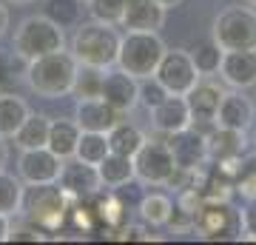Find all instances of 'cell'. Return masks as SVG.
<instances>
[{"mask_svg":"<svg viewBox=\"0 0 256 245\" xmlns=\"http://www.w3.org/2000/svg\"><path fill=\"white\" fill-rule=\"evenodd\" d=\"M77 72H80V63H77V57L72 55V49H68V52L60 49V52H52V55H46V57L28 60L23 77H26L28 89L37 91L40 97L57 100V97L72 94Z\"/></svg>","mask_w":256,"mask_h":245,"instance_id":"obj_1","label":"cell"},{"mask_svg":"<svg viewBox=\"0 0 256 245\" xmlns=\"http://www.w3.org/2000/svg\"><path fill=\"white\" fill-rule=\"evenodd\" d=\"M120 40L122 35L117 26L88 20L80 23L72 37V55L77 57L80 66H94V69H114L120 55Z\"/></svg>","mask_w":256,"mask_h":245,"instance_id":"obj_2","label":"cell"},{"mask_svg":"<svg viewBox=\"0 0 256 245\" xmlns=\"http://www.w3.org/2000/svg\"><path fill=\"white\" fill-rule=\"evenodd\" d=\"M12 49L20 60L28 63V60H37V57H46L52 52L66 49V32L48 15H32L14 29V46Z\"/></svg>","mask_w":256,"mask_h":245,"instance_id":"obj_3","label":"cell"},{"mask_svg":"<svg viewBox=\"0 0 256 245\" xmlns=\"http://www.w3.org/2000/svg\"><path fill=\"white\" fill-rule=\"evenodd\" d=\"M168 52L162 43L160 32H126L120 40V55H117V69L128 72L131 77H151L156 66Z\"/></svg>","mask_w":256,"mask_h":245,"instance_id":"obj_4","label":"cell"},{"mask_svg":"<svg viewBox=\"0 0 256 245\" xmlns=\"http://www.w3.org/2000/svg\"><path fill=\"white\" fill-rule=\"evenodd\" d=\"M214 40L225 52H256V9L230 6L214 20Z\"/></svg>","mask_w":256,"mask_h":245,"instance_id":"obj_5","label":"cell"},{"mask_svg":"<svg viewBox=\"0 0 256 245\" xmlns=\"http://www.w3.org/2000/svg\"><path fill=\"white\" fill-rule=\"evenodd\" d=\"M68 194L60 188V182H43V185H26L23 194V214L26 219L37 222L43 231H54L66 217Z\"/></svg>","mask_w":256,"mask_h":245,"instance_id":"obj_6","label":"cell"},{"mask_svg":"<svg viewBox=\"0 0 256 245\" xmlns=\"http://www.w3.org/2000/svg\"><path fill=\"white\" fill-rule=\"evenodd\" d=\"M194 228L202 239H242L245 234V222H242V211H236L228 200H202L196 208Z\"/></svg>","mask_w":256,"mask_h":245,"instance_id":"obj_7","label":"cell"},{"mask_svg":"<svg viewBox=\"0 0 256 245\" xmlns=\"http://www.w3.org/2000/svg\"><path fill=\"white\" fill-rule=\"evenodd\" d=\"M176 171V160L171 154L168 140H148L140 145V151L134 154V174L142 185H168V180Z\"/></svg>","mask_w":256,"mask_h":245,"instance_id":"obj_8","label":"cell"},{"mask_svg":"<svg viewBox=\"0 0 256 245\" xmlns=\"http://www.w3.org/2000/svg\"><path fill=\"white\" fill-rule=\"evenodd\" d=\"M154 77L165 86L168 94H182L185 97V94L196 86L200 72H196V66H194L191 55H188L185 49H174V52H165L162 55Z\"/></svg>","mask_w":256,"mask_h":245,"instance_id":"obj_9","label":"cell"},{"mask_svg":"<svg viewBox=\"0 0 256 245\" xmlns=\"http://www.w3.org/2000/svg\"><path fill=\"white\" fill-rule=\"evenodd\" d=\"M60 168H63V160L48 148V145H40V148H26L20 151L18 160V177L26 185H43V182H57L60 180Z\"/></svg>","mask_w":256,"mask_h":245,"instance_id":"obj_10","label":"cell"},{"mask_svg":"<svg viewBox=\"0 0 256 245\" xmlns=\"http://www.w3.org/2000/svg\"><path fill=\"white\" fill-rule=\"evenodd\" d=\"M168 145H171V154L176 160V168L202 171L208 163V140H205V131H200L196 126L168 134Z\"/></svg>","mask_w":256,"mask_h":245,"instance_id":"obj_11","label":"cell"},{"mask_svg":"<svg viewBox=\"0 0 256 245\" xmlns=\"http://www.w3.org/2000/svg\"><path fill=\"white\" fill-rule=\"evenodd\" d=\"M60 188L72 197V200H82V197H94L97 191L102 188L100 182V171L97 165L82 163L80 157H68L63 160V168H60Z\"/></svg>","mask_w":256,"mask_h":245,"instance_id":"obj_12","label":"cell"},{"mask_svg":"<svg viewBox=\"0 0 256 245\" xmlns=\"http://www.w3.org/2000/svg\"><path fill=\"white\" fill-rule=\"evenodd\" d=\"M100 97L108 103L111 109H117L120 114H128V111H134L140 106V100H137L140 97V80L114 66V69H108L106 77H102Z\"/></svg>","mask_w":256,"mask_h":245,"instance_id":"obj_13","label":"cell"},{"mask_svg":"<svg viewBox=\"0 0 256 245\" xmlns=\"http://www.w3.org/2000/svg\"><path fill=\"white\" fill-rule=\"evenodd\" d=\"M256 120V103L254 97L242 94L239 89L234 91H225V97L220 103V111H216V126H225V128H236V131H248L250 123Z\"/></svg>","mask_w":256,"mask_h":245,"instance_id":"obj_14","label":"cell"},{"mask_svg":"<svg viewBox=\"0 0 256 245\" xmlns=\"http://www.w3.org/2000/svg\"><path fill=\"white\" fill-rule=\"evenodd\" d=\"M151 123H154V128L162 131V134H176V131L194 126L188 100H185L182 94H168L160 106L151 109Z\"/></svg>","mask_w":256,"mask_h":245,"instance_id":"obj_15","label":"cell"},{"mask_svg":"<svg viewBox=\"0 0 256 245\" xmlns=\"http://www.w3.org/2000/svg\"><path fill=\"white\" fill-rule=\"evenodd\" d=\"M122 117H126V114H120L117 109H111L102 97L77 100V111H74V120H77V126H80L82 131H102V134H108Z\"/></svg>","mask_w":256,"mask_h":245,"instance_id":"obj_16","label":"cell"},{"mask_svg":"<svg viewBox=\"0 0 256 245\" xmlns=\"http://www.w3.org/2000/svg\"><path fill=\"white\" fill-rule=\"evenodd\" d=\"M222 97H225V89H222L220 83H210V80H205V77H200L196 86L185 94L194 123H214Z\"/></svg>","mask_w":256,"mask_h":245,"instance_id":"obj_17","label":"cell"},{"mask_svg":"<svg viewBox=\"0 0 256 245\" xmlns=\"http://www.w3.org/2000/svg\"><path fill=\"white\" fill-rule=\"evenodd\" d=\"M220 77L230 89H254L256 86V52H225Z\"/></svg>","mask_w":256,"mask_h":245,"instance_id":"obj_18","label":"cell"},{"mask_svg":"<svg viewBox=\"0 0 256 245\" xmlns=\"http://www.w3.org/2000/svg\"><path fill=\"white\" fill-rule=\"evenodd\" d=\"M205 140H208V163H230L248 151L245 131L236 128L216 126L210 134H205Z\"/></svg>","mask_w":256,"mask_h":245,"instance_id":"obj_19","label":"cell"},{"mask_svg":"<svg viewBox=\"0 0 256 245\" xmlns=\"http://www.w3.org/2000/svg\"><path fill=\"white\" fill-rule=\"evenodd\" d=\"M165 6L156 0H128L122 23L128 32H160L165 26Z\"/></svg>","mask_w":256,"mask_h":245,"instance_id":"obj_20","label":"cell"},{"mask_svg":"<svg viewBox=\"0 0 256 245\" xmlns=\"http://www.w3.org/2000/svg\"><path fill=\"white\" fill-rule=\"evenodd\" d=\"M82 128L77 126V120H52L48 126V148L54 151L60 160H68V157L77 154V143H80Z\"/></svg>","mask_w":256,"mask_h":245,"instance_id":"obj_21","label":"cell"},{"mask_svg":"<svg viewBox=\"0 0 256 245\" xmlns=\"http://www.w3.org/2000/svg\"><path fill=\"white\" fill-rule=\"evenodd\" d=\"M97 171H100L102 188H122L131 180H137V174H134V157H122V154H114V151L106 154V160L97 165Z\"/></svg>","mask_w":256,"mask_h":245,"instance_id":"obj_22","label":"cell"},{"mask_svg":"<svg viewBox=\"0 0 256 245\" xmlns=\"http://www.w3.org/2000/svg\"><path fill=\"white\" fill-rule=\"evenodd\" d=\"M220 168L230 174L234 180V188L245 197V200H256V154H242L239 160H230V163H216Z\"/></svg>","mask_w":256,"mask_h":245,"instance_id":"obj_23","label":"cell"},{"mask_svg":"<svg viewBox=\"0 0 256 245\" xmlns=\"http://www.w3.org/2000/svg\"><path fill=\"white\" fill-rule=\"evenodd\" d=\"M28 114H32V109H28V103L23 100V97L3 91V94H0V137L12 140L14 131L23 126V120H26Z\"/></svg>","mask_w":256,"mask_h":245,"instance_id":"obj_24","label":"cell"},{"mask_svg":"<svg viewBox=\"0 0 256 245\" xmlns=\"http://www.w3.org/2000/svg\"><path fill=\"white\" fill-rule=\"evenodd\" d=\"M48 126H52V117H46V114H28L26 120H23V126L14 131V145H18L20 151H26V148H40V145L48 143Z\"/></svg>","mask_w":256,"mask_h":245,"instance_id":"obj_25","label":"cell"},{"mask_svg":"<svg viewBox=\"0 0 256 245\" xmlns=\"http://www.w3.org/2000/svg\"><path fill=\"white\" fill-rule=\"evenodd\" d=\"M142 143H146V134H142L134 123H128L126 117H122L117 126L108 131V145H111V151H114V154L134 157Z\"/></svg>","mask_w":256,"mask_h":245,"instance_id":"obj_26","label":"cell"},{"mask_svg":"<svg viewBox=\"0 0 256 245\" xmlns=\"http://www.w3.org/2000/svg\"><path fill=\"white\" fill-rule=\"evenodd\" d=\"M23 194H26V182L9 174L6 168L0 171V214H20L23 211Z\"/></svg>","mask_w":256,"mask_h":245,"instance_id":"obj_27","label":"cell"},{"mask_svg":"<svg viewBox=\"0 0 256 245\" xmlns=\"http://www.w3.org/2000/svg\"><path fill=\"white\" fill-rule=\"evenodd\" d=\"M188 55H191L194 66H196V72H200V77H214V74H220L225 49H222L216 40H205V43L194 46Z\"/></svg>","mask_w":256,"mask_h":245,"instance_id":"obj_28","label":"cell"},{"mask_svg":"<svg viewBox=\"0 0 256 245\" xmlns=\"http://www.w3.org/2000/svg\"><path fill=\"white\" fill-rule=\"evenodd\" d=\"M171 208H174V200L162 194V191H151L142 197L140 202V217L146 225H168V217H171Z\"/></svg>","mask_w":256,"mask_h":245,"instance_id":"obj_29","label":"cell"},{"mask_svg":"<svg viewBox=\"0 0 256 245\" xmlns=\"http://www.w3.org/2000/svg\"><path fill=\"white\" fill-rule=\"evenodd\" d=\"M108 151H111L108 134H102V131H82L80 143H77V154H74V157H80L82 163L100 165Z\"/></svg>","mask_w":256,"mask_h":245,"instance_id":"obj_30","label":"cell"},{"mask_svg":"<svg viewBox=\"0 0 256 245\" xmlns=\"http://www.w3.org/2000/svg\"><path fill=\"white\" fill-rule=\"evenodd\" d=\"M108 69H94V66H80V72L74 77L72 94L77 100H92V97H100L102 91V77H106Z\"/></svg>","mask_w":256,"mask_h":245,"instance_id":"obj_31","label":"cell"},{"mask_svg":"<svg viewBox=\"0 0 256 245\" xmlns=\"http://www.w3.org/2000/svg\"><path fill=\"white\" fill-rule=\"evenodd\" d=\"M126 3L128 0H86L92 20H100V23H108V26H120L122 23Z\"/></svg>","mask_w":256,"mask_h":245,"instance_id":"obj_32","label":"cell"},{"mask_svg":"<svg viewBox=\"0 0 256 245\" xmlns=\"http://www.w3.org/2000/svg\"><path fill=\"white\" fill-rule=\"evenodd\" d=\"M165 97H168V91H165V86L160 80H156L154 74H151V77H142V80H140V106H142V109H154V106H160V103L165 100Z\"/></svg>","mask_w":256,"mask_h":245,"instance_id":"obj_33","label":"cell"},{"mask_svg":"<svg viewBox=\"0 0 256 245\" xmlns=\"http://www.w3.org/2000/svg\"><path fill=\"white\" fill-rule=\"evenodd\" d=\"M80 3L82 0H52V3H48V18L57 20V23L66 29L68 23L77 20V15H80Z\"/></svg>","mask_w":256,"mask_h":245,"instance_id":"obj_34","label":"cell"},{"mask_svg":"<svg viewBox=\"0 0 256 245\" xmlns=\"http://www.w3.org/2000/svg\"><path fill=\"white\" fill-rule=\"evenodd\" d=\"M40 239H46V234H43V228L37 225V222H23V225H12L9 231V239L6 242H40Z\"/></svg>","mask_w":256,"mask_h":245,"instance_id":"obj_35","label":"cell"},{"mask_svg":"<svg viewBox=\"0 0 256 245\" xmlns=\"http://www.w3.org/2000/svg\"><path fill=\"white\" fill-rule=\"evenodd\" d=\"M194 219H196V214L191 208H185L182 202L174 200V208H171V217H168V228L171 231H188V228H194Z\"/></svg>","mask_w":256,"mask_h":245,"instance_id":"obj_36","label":"cell"},{"mask_svg":"<svg viewBox=\"0 0 256 245\" xmlns=\"http://www.w3.org/2000/svg\"><path fill=\"white\" fill-rule=\"evenodd\" d=\"M12 57L9 55H0V86H3V83H9L12 80Z\"/></svg>","mask_w":256,"mask_h":245,"instance_id":"obj_37","label":"cell"},{"mask_svg":"<svg viewBox=\"0 0 256 245\" xmlns=\"http://www.w3.org/2000/svg\"><path fill=\"white\" fill-rule=\"evenodd\" d=\"M9 231H12V217L9 214H0V242L9 239Z\"/></svg>","mask_w":256,"mask_h":245,"instance_id":"obj_38","label":"cell"},{"mask_svg":"<svg viewBox=\"0 0 256 245\" xmlns=\"http://www.w3.org/2000/svg\"><path fill=\"white\" fill-rule=\"evenodd\" d=\"M9 165V145H6V137H0V171Z\"/></svg>","mask_w":256,"mask_h":245,"instance_id":"obj_39","label":"cell"},{"mask_svg":"<svg viewBox=\"0 0 256 245\" xmlns=\"http://www.w3.org/2000/svg\"><path fill=\"white\" fill-rule=\"evenodd\" d=\"M6 29H9V9L0 3V37L6 35Z\"/></svg>","mask_w":256,"mask_h":245,"instance_id":"obj_40","label":"cell"},{"mask_svg":"<svg viewBox=\"0 0 256 245\" xmlns=\"http://www.w3.org/2000/svg\"><path fill=\"white\" fill-rule=\"evenodd\" d=\"M156 3H162L165 9H174V6H180L182 0H156Z\"/></svg>","mask_w":256,"mask_h":245,"instance_id":"obj_41","label":"cell"},{"mask_svg":"<svg viewBox=\"0 0 256 245\" xmlns=\"http://www.w3.org/2000/svg\"><path fill=\"white\" fill-rule=\"evenodd\" d=\"M9 3H18V6H23V3H34V0H9Z\"/></svg>","mask_w":256,"mask_h":245,"instance_id":"obj_42","label":"cell"},{"mask_svg":"<svg viewBox=\"0 0 256 245\" xmlns=\"http://www.w3.org/2000/svg\"><path fill=\"white\" fill-rule=\"evenodd\" d=\"M248 3H250V6H254V9H256V0H248Z\"/></svg>","mask_w":256,"mask_h":245,"instance_id":"obj_43","label":"cell"},{"mask_svg":"<svg viewBox=\"0 0 256 245\" xmlns=\"http://www.w3.org/2000/svg\"><path fill=\"white\" fill-rule=\"evenodd\" d=\"M254 89H256V86H254ZM254 103H256V91H254Z\"/></svg>","mask_w":256,"mask_h":245,"instance_id":"obj_44","label":"cell"}]
</instances>
